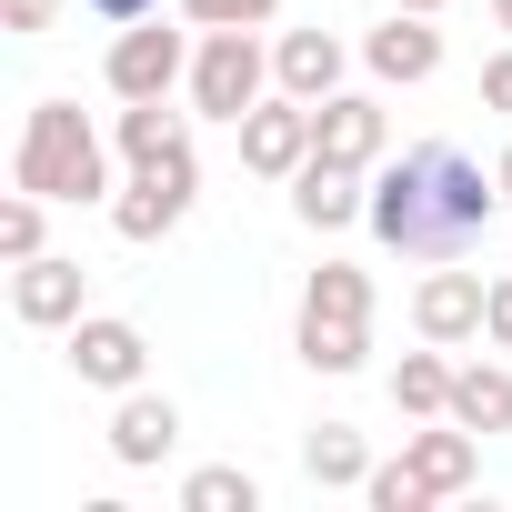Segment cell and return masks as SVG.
<instances>
[{"mask_svg": "<svg viewBox=\"0 0 512 512\" xmlns=\"http://www.w3.org/2000/svg\"><path fill=\"white\" fill-rule=\"evenodd\" d=\"M312 312H322V322H362V282H352V272H322V282H312Z\"/></svg>", "mask_w": 512, "mask_h": 512, "instance_id": "17", "label": "cell"}, {"mask_svg": "<svg viewBox=\"0 0 512 512\" xmlns=\"http://www.w3.org/2000/svg\"><path fill=\"white\" fill-rule=\"evenodd\" d=\"M41 11H51V0H11V21H41Z\"/></svg>", "mask_w": 512, "mask_h": 512, "instance_id": "26", "label": "cell"}, {"mask_svg": "<svg viewBox=\"0 0 512 512\" xmlns=\"http://www.w3.org/2000/svg\"><path fill=\"white\" fill-rule=\"evenodd\" d=\"M302 211H312V221H342V211H352V181L312 161V171H302Z\"/></svg>", "mask_w": 512, "mask_h": 512, "instance_id": "15", "label": "cell"}, {"mask_svg": "<svg viewBox=\"0 0 512 512\" xmlns=\"http://www.w3.org/2000/svg\"><path fill=\"white\" fill-rule=\"evenodd\" d=\"M482 211H492V191H482V171H472L452 141L402 151V171H392L382 201H372L382 241H392V251H422V262H452V251H472V241H482Z\"/></svg>", "mask_w": 512, "mask_h": 512, "instance_id": "1", "label": "cell"}, {"mask_svg": "<svg viewBox=\"0 0 512 512\" xmlns=\"http://www.w3.org/2000/svg\"><path fill=\"white\" fill-rule=\"evenodd\" d=\"M21 312H31V322H61V312H71V262H31Z\"/></svg>", "mask_w": 512, "mask_h": 512, "instance_id": "12", "label": "cell"}, {"mask_svg": "<svg viewBox=\"0 0 512 512\" xmlns=\"http://www.w3.org/2000/svg\"><path fill=\"white\" fill-rule=\"evenodd\" d=\"M111 442H121V462H151V452H171V402H131Z\"/></svg>", "mask_w": 512, "mask_h": 512, "instance_id": "7", "label": "cell"}, {"mask_svg": "<svg viewBox=\"0 0 512 512\" xmlns=\"http://www.w3.org/2000/svg\"><path fill=\"white\" fill-rule=\"evenodd\" d=\"M181 191H191V151L171 141V151H151V171H141V191L121 201V231H161V221L181 211Z\"/></svg>", "mask_w": 512, "mask_h": 512, "instance_id": "3", "label": "cell"}, {"mask_svg": "<svg viewBox=\"0 0 512 512\" xmlns=\"http://www.w3.org/2000/svg\"><path fill=\"white\" fill-rule=\"evenodd\" d=\"M302 151V111H262V121H251V161H262V171H282Z\"/></svg>", "mask_w": 512, "mask_h": 512, "instance_id": "13", "label": "cell"}, {"mask_svg": "<svg viewBox=\"0 0 512 512\" xmlns=\"http://www.w3.org/2000/svg\"><path fill=\"white\" fill-rule=\"evenodd\" d=\"M71 362H81L91 382H131V372H141V332H131V322H91V332L71 342Z\"/></svg>", "mask_w": 512, "mask_h": 512, "instance_id": "5", "label": "cell"}, {"mask_svg": "<svg viewBox=\"0 0 512 512\" xmlns=\"http://www.w3.org/2000/svg\"><path fill=\"white\" fill-rule=\"evenodd\" d=\"M372 61H382V71H432V31H412V21H392V31L372 41Z\"/></svg>", "mask_w": 512, "mask_h": 512, "instance_id": "14", "label": "cell"}, {"mask_svg": "<svg viewBox=\"0 0 512 512\" xmlns=\"http://www.w3.org/2000/svg\"><path fill=\"white\" fill-rule=\"evenodd\" d=\"M402 402H452V382H442V362H402Z\"/></svg>", "mask_w": 512, "mask_h": 512, "instance_id": "22", "label": "cell"}, {"mask_svg": "<svg viewBox=\"0 0 512 512\" xmlns=\"http://www.w3.org/2000/svg\"><path fill=\"white\" fill-rule=\"evenodd\" d=\"M201 21H251V11H272V0H191Z\"/></svg>", "mask_w": 512, "mask_h": 512, "instance_id": "24", "label": "cell"}, {"mask_svg": "<svg viewBox=\"0 0 512 512\" xmlns=\"http://www.w3.org/2000/svg\"><path fill=\"white\" fill-rule=\"evenodd\" d=\"M492 332H502V342H512V292H492Z\"/></svg>", "mask_w": 512, "mask_h": 512, "instance_id": "25", "label": "cell"}, {"mask_svg": "<svg viewBox=\"0 0 512 512\" xmlns=\"http://www.w3.org/2000/svg\"><path fill=\"white\" fill-rule=\"evenodd\" d=\"M372 151V111L362 101H332V121H322V161H362Z\"/></svg>", "mask_w": 512, "mask_h": 512, "instance_id": "11", "label": "cell"}, {"mask_svg": "<svg viewBox=\"0 0 512 512\" xmlns=\"http://www.w3.org/2000/svg\"><path fill=\"white\" fill-rule=\"evenodd\" d=\"M372 502L382 512H422V472H372Z\"/></svg>", "mask_w": 512, "mask_h": 512, "instance_id": "21", "label": "cell"}, {"mask_svg": "<svg viewBox=\"0 0 512 512\" xmlns=\"http://www.w3.org/2000/svg\"><path fill=\"white\" fill-rule=\"evenodd\" d=\"M302 352H312L322 372H342V362H362V322H322V312H302Z\"/></svg>", "mask_w": 512, "mask_h": 512, "instance_id": "10", "label": "cell"}, {"mask_svg": "<svg viewBox=\"0 0 512 512\" xmlns=\"http://www.w3.org/2000/svg\"><path fill=\"white\" fill-rule=\"evenodd\" d=\"M111 81H121L131 101H151V91L171 81V31H131V41H121V61H111Z\"/></svg>", "mask_w": 512, "mask_h": 512, "instance_id": "6", "label": "cell"}, {"mask_svg": "<svg viewBox=\"0 0 512 512\" xmlns=\"http://www.w3.org/2000/svg\"><path fill=\"white\" fill-rule=\"evenodd\" d=\"M251 81H262V71H251V41H241V31H221V41H211V61H201V101H211V111H241V101H251Z\"/></svg>", "mask_w": 512, "mask_h": 512, "instance_id": "4", "label": "cell"}, {"mask_svg": "<svg viewBox=\"0 0 512 512\" xmlns=\"http://www.w3.org/2000/svg\"><path fill=\"white\" fill-rule=\"evenodd\" d=\"M131 151H141V161L171 151V121H161V111H131Z\"/></svg>", "mask_w": 512, "mask_h": 512, "instance_id": "23", "label": "cell"}, {"mask_svg": "<svg viewBox=\"0 0 512 512\" xmlns=\"http://www.w3.org/2000/svg\"><path fill=\"white\" fill-rule=\"evenodd\" d=\"M462 472H472V452H462L452 432H432V442H422V482H462Z\"/></svg>", "mask_w": 512, "mask_h": 512, "instance_id": "20", "label": "cell"}, {"mask_svg": "<svg viewBox=\"0 0 512 512\" xmlns=\"http://www.w3.org/2000/svg\"><path fill=\"white\" fill-rule=\"evenodd\" d=\"M452 412L502 432V422H512V382H502V372H462V382H452Z\"/></svg>", "mask_w": 512, "mask_h": 512, "instance_id": "8", "label": "cell"}, {"mask_svg": "<svg viewBox=\"0 0 512 512\" xmlns=\"http://www.w3.org/2000/svg\"><path fill=\"white\" fill-rule=\"evenodd\" d=\"M21 181H31V191H51V201L101 191V151H91V131H81L61 101H41V121H31V141H21Z\"/></svg>", "mask_w": 512, "mask_h": 512, "instance_id": "2", "label": "cell"}, {"mask_svg": "<svg viewBox=\"0 0 512 512\" xmlns=\"http://www.w3.org/2000/svg\"><path fill=\"white\" fill-rule=\"evenodd\" d=\"M502 11H512V0H502Z\"/></svg>", "mask_w": 512, "mask_h": 512, "instance_id": "29", "label": "cell"}, {"mask_svg": "<svg viewBox=\"0 0 512 512\" xmlns=\"http://www.w3.org/2000/svg\"><path fill=\"white\" fill-rule=\"evenodd\" d=\"M312 472H322V482H352V472H362V442H352L342 422H332V432H312Z\"/></svg>", "mask_w": 512, "mask_h": 512, "instance_id": "16", "label": "cell"}, {"mask_svg": "<svg viewBox=\"0 0 512 512\" xmlns=\"http://www.w3.org/2000/svg\"><path fill=\"white\" fill-rule=\"evenodd\" d=\"M191 512H251V482L241 472H201L191 482Z\"/></svg>", "mask_w": 512, "mask_h": 512, "instance_id": "18", "label": "cell"}, {"mask_svg": "<svg viewBox=\"0 0 512 512\" xmlns=\"http://www.w3.org/2000/svg\"><path fill=\"white\" fill-rule=\"evenodd\" d=\"M502 191H512V161H502Z\"/></svg>", "mask_w": 512, "mask_h": 512, "instance_id": "28", "label": "cell"}, {"mask_svg": "<svg viewBox=\"0 0 512 512\" xmlns=\"http://www.w3.org/2000/svg\"><path fill=\"white\" fill-rule=\"evenodd\" d=\"M91 11H141V0H91Z\"/></svg>", "mask_w": 512, "mask_h": 512, "instance_id": "27", "label": "cell"}, {"mask_svg": "<svg viewBox=\"0 0 512 512\" xmlns=\"http://www.w3.org/2000/svg\"><path fill=\"white\" fill-rule=\"evenodd\" d=\"M482 312H492V302H482L472 282H432V292H422V332H462V322H482Z\"/></svg>", "mask_w": 512, "mask_h": 512, "instance_id": "9", "label": "cell"}, {"mask_svg": "<svg viewBox=\"0 0 512 512\" xmlns=\"http://www.w3.org/2000/svg\"><path fill=\"white\" fill-rule=\"evenodd\" d=\"M282 71H292L302 91H322V81H332V41H292V51H282Z\"/></svg>", "mask_w": 512, "mask_h": 512, "instance_id": "19", "label": "cell"}]
</instances>
